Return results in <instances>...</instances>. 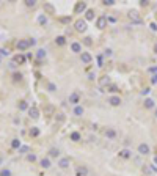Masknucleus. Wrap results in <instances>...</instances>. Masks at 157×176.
<instances>
[{
  "mask_svg": "<svg viewBox=\"0 0 157 176\" xmlns=\"http://www.w3.org/2000/svg\"><path fill=\"white\" fill-rule=\"evenodd\" d=\"M119 157H123V159H129V157H132V151L127 150V148H124V150L119 151Z\"/></svg>",
  "mask_w": 157,
  "mask_h": 176,
  "instance_id": "nucleus-17",
  "label": "nucleus"
},
{
  "mask_svg": "<svg viewBox=\"0 0 157 176\" xmlns=\"http://www.w3.org/2000/svg\"><path fill=\"white\" fill-rule=\"evenodd\" d=\"M55 44L63 47L64 44H66V38H64V36H57V38H55Z\"/></svg>",
  "mask_w": 157,
  "mask_h": 176,
  "instance_id": "nucleus-26",
  "label": "nucleus"
},
{
  "mask_svg": "<svg viewBox=\"0 0 157 176\" xmlns=\"http://www.w3.org/2000/svg\"><path fill=\"white\" fill-rule=\"evenodd\" d=\"M80 60H82L83 65H90V63L93 61V57H91V53H88V52H82L80 53Z\"/></svg>",
  "mask_w": 157,
  "mask_h": 176,
  "instance_id": "nucleus-10",
  "label": "nucleus"
},
{
  "mask_svg": "<svg viewBox=\"0 0 157 176\" xmlns=\"http://www.w3.org/2000/svg\"><path fill=\"white\" fill-rule=\"evenodd\" d=\"M49 157H60V150L58 148H50L49 150Z\"/></svg>",
  "mask_w": 157,
  "mask_h": 176,
  "instance_id": "nucleus-24",
  "label": "nucleus"
},
{
  "mask_svg": "<svg viewBox=\"0 0 157 176\" xmlns=\"http://www.w3.org/2000/svg\"><path fill=\"white\" fill-rule=\"evenodd\" d=\"M86 10H88V6H86L85 2H77L76 6H74V13H76V14H78V13H83Z\"/></svg>",
  "mask_w": 157,
  "mask_h": 176,
  "instance_id": "nucleus-6",
  "label": "nucleus"
},
{
  "mask_svg": "<svg viewBox=\"0 0 157 176\" xmlns=\"http://www.w3.org/2000/svg\"><path fill=\"white\" fill-rule=\"evenodd\" d=\"M151 30H154V31L157 30V25L154 24V22H152V24H151Z\"/></svg>",
  "mask_w": 157,
  "mask_h": 176,
  "instance_id": "nucleus-48",
  "label": "nucleus"
},
{
  "mask_svg": "<svg viewBox=\"0 0 157 176\" xmlns=\"http://www.w3.org/2000/svg\"><path fill=\"white\" fill-rule=\"evenodd\" d=\"M71 52H74V53H82V44L77 43V41L71 43Z\"/></svg>",
  "mask_w": 157,
  "mask_h": 176,
  "instance_id": "nucleus-13",
  "label": "nucleus"
},
{
  "mask_svg": "<svg viewBox=\"0 0 157 176\" xmlns=\"http://www.w3.org/2000/svg\"><path fill=\"white\" fill-rule=\"evenodd\" d=\"M108 21H107V16H99L98 19H96V27H98L99 30H104L105 27H107Z\"/></svg>",
  "mask_w": 157,
  "mask_h": 176,
  "instance_id": "nucleus-2",
  "label": "nucleus"
},
{
  "mask_svg": "<svg viewBox=\"0 0 157 176\" xmlns=\"http://www.w3.org/2000/svg\"><path fill=\"white\" fill-rule=\"evenodd\" d=\"M137 151H138V154H141V156H146V154H149V151H151V148L148 143H140L137 148Z\"/></svg>",
  "mask_w": 157,
  "mask_h": 176,
  "instance_id": "nucleus-4",
  "label": "nucleus"
},
{
  "mask_svg": "<svg viewBox=\"0 0 157 176\" xmlns=\"http://www.w3.org/2000/svg\"><path fill=\"white\" fill-rule=\"evenodd\" d=\"M46 55H47L46 49H38V51H36V57H38V60H43V58H46Z\"/></svg>",
  "mask_w": 157,
  "mask_h": 176,
  "instance_id": "nucleus-25",
  "label": "nucleus"
},
{
  "mask_svg": "<svg viewBox=\"0 0 157 176\" xmlns=\"http://www.w3.org/2000/svg\"><path fill=\"white\" fill-rule=\"evenodd\" d=\"M2 164H3V157L0 156V165H2Z\"/></svg>",
  "mask_w": 157,
  "mask_h": 176,
  "instance_id": "nucleus-52",
  "label": "nucleus"
},
{
  "mask_svg": "<svg viewBox=\"0 0 157 176\" xmlns=\"http://www.w3.org/2000/svg\"><path fill=\"white\" fill-rule=\"evenodd\" d=\"M148 93H149V88H145V90L141 91V94H148Z\"/></svg>",
  "mask_w": 157,
  "mask_h": 176,
  "instance_id": "nucleus-50",
  "label": "nucleus"
},
{
  "mask_svg": "<svg viewBox=\"0 0 157 176\" xmlns=\"http://www.w3.org/2000/svg\"><path fill=\"white\" fill-rule=\"evenodd\" d=\"M93 19H94V10L88 8V10L85 11V21H93Z\"/></svg>",
  "mask_w": 157,
  "mask_h": 176,
  "instance_id": "nucleus-21",
  "label": "nucleus"
},
{
  "mask_svg": "<svg viewBox=\"0 0 157 176\" xmlns=\"http://www.w3.org/2000/svg\"><path fill=\"white\" fill-rule=\"evenodd\" d=\"M151 83H152V85H156V83H157V73L151 77Z\"/></svg>",
  "mask_w": 157,
  "mask_h": 176,
  "instance_id": "nucleus-44",
  "label": "nucleus"
},
{
  "mask_svg": "<svg viewBox=\"0 0 157 176\" xmlns=\"http://www.w3.org/2000/svg\"><path fill=\"white\" fill-rule=\"evenodd\" d=\"M44 112H46L47 115H54V107H52V105H47V107L44 109Z\"/></svg>",
  "mask_w": 157,
  "mask_h": 176,
  "instance_id": "nucleus-38",
  "label": "nucleus"
},
{
  "mask_svg": "<svg viewBox=\"0 0 157 176\" xmlns=\"http://www.w3.org/2000/svg\"><path fill=\"white\" fill-rule=\"evenodd\" d=\"M105 90H107V91H110V93H118V91H119V88L116 87V85H113V83L108 85V87L105 88Z\"/></svg>",
  "mask_w": 157,
  "mask_h": 176,
  "instance_id": "nucleus-28",
  "label": "nucleus"
},
{
  "mask_svg": "<svg viewBox=\"0 0 157 176\" xmlns=\"http://www.w3.org/2000/svg\"><path fill=\"white\" fill-rule=\"evenodd\" d=\"M83 43L86 44V46H91V44H93V41H91V38H90V36H86V38L83 39Z\"/></svg>",
  "mask_w": 157,
  "mask_h": 176,
  "instance_id": "nucleus-43",
  "label": "nucleus"
},
{
  "mask_svg": "<svg viewBox=\"0 0 157 176\" xmlns=\"http://www.w3.org/2000/svg\"><path fill=\"white\" fill-rule=\"evenodd\" d=\"M156 52H157V46H156Z\"/></svg>",
  "mask_w": 157,
  "mask_h": 176,
  "instance_id": "nucleus-54",
  "label": "nucleus"
},
{
  "mask_svg": "<svg viewBox=\"0 0 157 176\" xmlns=\"http://www.w3.org/2000/svg\"><path fill=\"white\" fill-rule=\"evenodd\" d=\"M107 21H110V22H116V17H107Z\"/></svg>",
  "mask_w": 157,
  "mask_h": 176,
  "instance_id": "nucleus-49",
  "label": "nucleus"
},
{
  "mask_svg": "<svg viewBox=\"0 0 157 176\" xmlns=\"http://www.w3.org/2000/svg\"><path fill=\"white\" fill-rule=\"evenodd\" d=\"M152 162H154V165H157V154L154 156V159H152Z\"/></svg>",
  "mask_w": 157,
  "mask_h": 176,
  "instance_id": "nucleus-51",
  "label": "nucleus"
},
{
  "mask_svg": "<svg viewBox=\"0 0 157 176\" xmlns=\"http://www.w3.org/2000/svg\"><path fill=\"white\" fill-rule=\"evenodd\" d=\"M25 55H22V53H17V55L14 57V63H19V65H24L25 63Z\"/></svg>",
  "mask_w": 157,
  "mask_h": 176,
  "instance_id": "nucleus-23",
  "label": "nucleus"
},
{
  "mask_svg": "<svg viewBox=\"0 0 157 176\" xmlns=\"http://www.w3.org/2000/svg\"><path fill=\"white\" fill-rule=\"evenodd\" d=\"M121 98L118 96V94H113V96H110L108 98V104L110 105H113V107H118V105H121Z\"/></svg>",
  "mask_w": 157,
  "mask_h": 176,
  "instance_id": "nucleus-7",
  "label": "nucleus"
},
{
  "mask_svg": "<svg viewBox=\"0 0 157 176\" xmlns=\"http://www.w3.org/2000/svg\"><path fill=\"white\" fill-rule=\"evenodd\" d=\"M57 165L60 167V168H68V167L71 165V159H69V157H60Z\"/></svg>",
  "mask_w": 157,
  "mask_h": 176,
  "instance_id": "nucleus-9",
  "label": "nucleus"
},
{
  "mask_svg": "<svg viewBox=\"0 0 157 176\" xmlns=\"http://www.w3.org/2000/svg\"><path fill=\"white\" fill-rule=\"evenodd\" d=\"M76 176H88V168L85 165H80L76 168Z\"/></svg>",
  "mask_w": 157,
  "mask_h": 176,
  "instance_id": "nucleus-11",
  "label": "nucleus"
},
{
  "mask_svg": "<svg viewBox=\"0 0 157 176\" xmlns=\"http://www.w3.org/2000/svg\"><path fill=\"white\" fill-rule=\"evenodd\" d=\"M25 5H27V6H31V8H33V6L36 5V2H35V0H25Z\"/></svg>",
  "mask_w": 157,
  "mask_h": 176,
  "instance_id": "nucleus-40",
  "label": "nucleus"
},
{
  "mask_svg": "<svg viewBox=\"0 0 157 176\" xmlns=\"http://www.w3.org/2000/svg\"><path fill=\"white\" fill-rule=\"evenodd\" d=\"M30 135H31V137H38V135H39V129L38 128H31L30 129Z\"/></svg>",
  "mask_w": 157,
  "mask_h": 176,
  "instance_id": "nucleus-33",
  "label": "nucleus"
},
{
  "mask_svg": "<svg viewBox=\"0 0 157 176\" xmlns=\"http://www.w3.org/2000/svg\"><path fill=\"white\" fill-rule=\"evenodd\" d=\"M16 47L19 49V51H27V49L30 47V44H29V39H19V41L16 43Z\"/></svg>",
  "mask_w": 157,
  "mask_h": 176,
  "instance_id": "nucleus-8",
  "label": "nucleus"
},
{
  "mask_svg": "<svg viewBox=\"0 0 157 176\" xmlns=\"http://www.w3.org/2000/svg\"><path fill=\"white\" fill-rule=\"evenodd\" d=\"M17 107H19V110H29L30 107H29V104H27V101H19V104H17Z\"/></svg>",
  "mask_w": 157,
  "mask_h": 176,
  "instance_id": "nucleus-27",
  "label": "nucleus"
},
{
  "mask_svg": "<svg viewBox=\"0 0 157 176\" xmlns=\"http://www.w3.org/2000/svg\"><path fill=\"white\" fill-rule=\"evenodd\" d=\"M105 137H107L108 140H115L118 137V134H116V130L112 129V128H108L107 130H105Z\"/></svg>",
  "mask_w": 157,
  "mask_h": 176,
  "instance_id": "nucleus-14",
  "label": "nucleus"
},
{
  "mask_svg": "<svg viewBox=\"0 0 157 176\" xmlns=\"http://www.w3.org/2000/svg\"><path fill=\"white\" fill-rule=\"evenodd\" d=\"M0 61H2V57H0Z\"/></svg>",
  "mask_w": 157,
  "mask_h": 176,
  "instance_id": "nucleus-55",
  "label": "nucleus"
},
{
  "mask_svg": "<svg viewBox=\"0 0 157 176\" xmlns=\"http://www.w3.org/2000/svg\"><path fill=\"white\" fill-rule=\"evenodd\" d=\"M13 80H14V82H21V80H22V74L21 73H14V74H13Z\"/></svg>",
  "mask_w": 157,
  "mask_h": 176,
  "instance_id": "nucleus-35",
  "label": "nucleus"
},
{
  "mask_svg": "<svg viewBox=\"0 0 157 176\" xmlns=\"http://www.w3.org/2000/svg\"><path fill=\"white\" fill-rule=\"evenodd\" d=\"M27 112H29V116H30V118H33V120L39 118V110L36 109V107H30Z\"/></svg>",
  "mask_w": 157,
  "mask_h": 176,
  "instance_id": "nucleus-15",
  "label": "nucleus"
},
{
  "mask_svg": "<svg viewBox=\"0 0 157 176\" xmlns=\"http://www.w3.org/2000/svg\"><path fill=\"white\" fill-rule=\"evenodd\" d=\"M143 105H145V109H154V101H152L151 98H146L145 99V102H143Z\"/></svg>",
  "mask_w": 157,
  "mask_h": 176,
  "instance_id": "nucleus-20",
  "label": "nucleus"
},
{
  "mask_svg": "<svg viewBox=\"0 0 157 176\" xmlns=\"http://www.w3.org/2000/svg\"><path fill=\"white\" fill-rule=\"evenodd\" d=\"M21 146H22V143H21L19 138H13L11 140V148H13V150H19Z\"/></svg>",
  "mask_w": 157,
  "mask_h": 176,
  "instance_id": "nucleus-22",
  "label": "nucleus"
},
{
  "mask_svg": "<svg viewBox=\"0 0 157 176\" xmlns=\"http://www.w3.org/2000/svg\"><path fill=\"white\" fill-rule=\"evenodd\" d=\"M72 113L76 115V116H82V115L85 113V109L82 105H76V107H74V110H72Z\"/></svg>",
  "mask_w": 157,
  "mask_h": 176,
  "instance_id": "nucleus-19",
  "label": "nucleus"
},
{
  "mask_svg": "<svg viewBox=\"0 0 157 176\" xmlns=\"http://www.w3.org/2000/svg\"><path fill=\"white\" fill-rule=\"evenodd\" d=\"M39 164H41V167H43L44 170L50 168V165H52V164H50V159H49V157H43V159L39 160Z\"/></svg>",
  "mask_w": 157,
  "mask_h": 176,
  "instance_id": "nucleus-18",
  "label": "nucleus"
},
{
  "mask_svg": "<svg viewBox=\"0 0 157 176\" xmlns=\"http://www.w3.org/2000/svg\"><path fill=\"white\" fill-rule=\"evenodd\" d=\"M74 29H76V31H78V33H85L86 29H88L86 21L85 19H77L76 24H74Z\"/></svg>",
  "mask_w": 157,
  "mask_h": 176,
  "instance_id": "nucleus-1",
  "label": "nucleus"
},
{
  "mask_svg": "<svg viewBox=\"0 0 157 176\" xmlns=\"http://www.w3.org/2000/svg\"><path fill=\"white\" fill-rule=\"evenodd\" d=\"M102 3H104L105 6H112V5H115V0H104Z\"/></svg>",
  "mask_w": 157,
  "mask_h": 176,
  "instance_id": "nucleus-39",
  "label": "nucleus"
},
{
  "mask_svg": "<svg viewBox=\"0 0 157 176\" xmlns=\"http://www.w3.org/2000/svg\"><path fill=\"white\" fill-rule=\"evenodd\" d=\"M127 17L133 22V24H141V22H143L141 17H140V14H138V11H131V13L127 14Z\"/></svg>",
  "mask_w": 157,
  "mask_h": 176,
  "instance_id": "nucleus-5",
  "label": "nucleus"
},
{
  "mask_svg": "<svg viewBox=\"0 0 157 176\" xmlns=\"http://www.w3.org/2000/svg\"><path fill=\"white\" fill-rule=\"evenodd\" d=\"M0 176H13V173H11V170L3 168V170H0Z\"/></svg>",
  "mask_w": 157,
  "mask_h": 176,
  "instance_id": "nucleus-31",
  "label": "nucleus"
},
{
  "mask_svg": "<svg viewBox=\"0 0 157 176\" xmlns=\"http://www.w3.org/2000/svg\"><path fill=\"white\" fill-rule=\"evenodd\" d=\"M94 77H96V74H93V73H90V74H88V79H90V80H93Z\"/></svg>",
  "mask_w": 157,
  "mask_h": 176,
  "instance_id": "nucleus-47",
  "label": "nucleus"
},
{
  "mask_svg": "<svg viewBox=\"0 0 157 176\" xmlns=\"http://www.w3.org/2000/svg\"><path fill=\"white\" fill-rule=\"evenodd\" d=\"M104 55H105V57H112V55H113V51H112V49H105V51H104Z\"/></svg>",
  "mask_w": 157,
  "mask_h": 176,
  "instance_id": "nucleus-41",
  "label": "nucleus"
},
{
  "mask_svg": "<svg viewBox=\"0 0 157 176\" xmlns=\"http://www.w3.org/2000/svg\"><path fill=\"white\" fill-rule=\"evenodd\" d=\"M44 10L47 11L49 14H54V11H55V10H54V6L50 5V3H46V5H44Z\"/></svg>",
  "mask_w": 157,
  "mask_h": 176,
  "instance_id": "nucleus-30",
  "label": "nucleus"
},
{
  "mask_svg": "<svg viewBox=\"0 0 157 176\" xmlns=\"http://www.w3.org/2000/svg\"><path fill=\"white\" fill-rule=\"evenodd\" d=\"M60 21H61V22H69V21H71V17H61Z\"/></svg>",
  "mask_w": 157,
  "mask_h": 176,
  "instance_id": "nucleus-46",
  "label": "nucleus"
},
{
  "mask_svg": "<svg viewBox=\"0 0 157 176\" xmlns=\"http://www.w3.org/2000/svg\"><path fill=\"white\" fill-rule=\"evenodd\" d=\"M38 22H39L41 25H46V24H47V17L41 14V16H38Z\"/></svg>",
  "mask_w": 157,
  "mask_h": 176,
  "instance_id": "nucleus-32",
  "label": "nucleus"
},
{
  "mask_svg": "<svg viewBox=\"0 0 157 176\" xmlns=\"http://www.w3.org/2000/svg\"><path fill=\"white\" fill-rule=\"evenodd\" d=\"M47 90H49L50 93H52V91H55V90H57V85L52 83V82H49V83H47Z\"/></svg>",
  "mask_w": 157,
  "mask_h": 176,
  "instance_id": "nucleus-37",
  "label": "nucleus"
},
{
  "mask_svg": "<svg viewBox=\"0 0 157 176\" xmlns=\"http://www.w3.org/2000/svg\"><path fill=\"white\" fill-rule=\"evenodd\" d=\"M98 66H104V57L98 55Z\"/></svg>",
  "mask_w": 157,
  "mask_h": 176,
  "instance_id": "nucleus-42",
  "label": "nucleus"
},
{
  "mask_svg": "<svg viewBox=\"0 0 157 176\" xmlns=\"http://www.w3.org/2000/svg\"><path fill=\"white\" fill-rule=\"evenodd\" d=\"M154 116H156V118H157V109H156V113H154Z\"/></svg>",
  "mask_w": 157,
  "mask_h": 176,
  "instance_id": "nucleus-53",
  "label": "nucleus"
},
{
  "mask_svg": "<svg viewBox=\"0 0 157 176\" xmlns=\"http://www.w3.org/2000/svg\"><path fill=\"white\" fill-rule=\"evenodd\" d=\"M69 140H72V142H80V140H82V134L77 132V130H74V132L69 134Z\"/></svg>",
  "mask_w": 157,
  "mask_h": 176,
  "instance_id": "nucleus-16",
  "label": "nucleus"
},
{
  "mask_svg": "<svg viewBox=\"0 0 157 176\" xmlns=\"http://www.w3.org/2000/svg\"><path fill=\"white\" fill-rule=\"evenodd\" d=\"M29 44H30V47H31V46H35V44H36V39H35V38L29 39Z\"/></svg>",
  "mask_w": 157,
  "mask_h": 176,
  "instance_id": "nucleus-45",
  "label": "nucleus"
},
{
  "mask_svg": "<svg viewBox=\"0 0 157 176\" xmlns=\"http://www.w3.org/2000/svg\"><path fill=\"white\" fill-rule=\"evenodd\" d=\"M27 160H29V162H35V160H36V154H33V152H29V154H27Z\"/></svg>",
  "mask_w": 157,
  "mask_h": 176,
  "instance_id": "nucleus-36",
  "label": "nucleus"
},
{
  "mask_svg": "<svg viewBox=\"0 0 157 176\" xmlns=\"http://www.w3.org/2000/svg\"><path fill=\"white\" fill-rule=\"evenodd\" d=\"M99 85H101V87H105V88H107L108 85H112V79H110L108 76H102V77L99 79Z\"/></svg>",
  "mask_w": 157,
  "mask_h": 176,
  "instance_id": "nucleus-12",
  "label": "nucleus"
},
{
  "mask_svg": "<svg viewBox=\"0 0 157 176\" xmlns=\"http://www.w3.org/2000/svg\"><path fill=\"white\" fill-rule=\"evenodd\" d=\"M17 151H19L21 152V154H29V151H30V148L29 146H27V145H22L21 148H19V150H17Z\"/></svg>",
  "mask_w": 157,
  "mask_h": 176,
  "instance_id": "nucleus-29",
  "label": "nucleus"
},
{
  "mask_svg": "<svg viewBox=\"0 0 157 176\" xmlns=\"http://www.w3.org/2000/svg\"><path fill=\"white\" fill-rule=\"evenodd\" d=\"M8 55H10V51L5 47H0V57H8Z\"/></svg>",
  "mask_w": 157,
  "mask_h": 176,
  "instance_id": "nucleus-34",
  "label": "nucleus"
},
{
  "mask_svg": "<svg viewBox=\"0 0 157 176\" xmlns=\"http://www.w3.org/2000/svg\"><path fill=\"white\" fill-rule=\"evenodd\" d=\"M68 101H69V104H72L74 107L78 105V102H80V94H78L77 91H72L71 94H69V99H68Z\"/></svg>",
  "mask_w": 157,
  "mask_h": 176,
  "instance_id": "nucleus-3",
  "label": "nucleus"
}]
</instances>
